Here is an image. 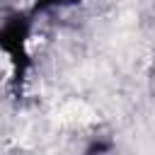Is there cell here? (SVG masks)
Returning a JSON list of instances; mask_svg holds the SVG:
<instances>
[{
	"label": "cell",
	"instance_id": "6da1fadb",
	"mask_svg": "<svg viewBox=\"0 0 155 155\" xmlns=\"http://www.w3.org/2000/svg\"><path fill=\"white\" fill-rule=\"evenodd\" d=\"M29 29H31V19L27 15H12L0 27V51H5L10 56L17 80H22L29 68V53H27Z\"/></svg>",
	"mask_w": 155,
	"mask_h": 155
},
{
	"label": "cell",
	"instance_id": "7a4b0ae2",
	"mask_svg": "<svg viewBox=\"0 0 155 155\" xmlns=\"http://www.w3.org/2000/svg\"><path fill=\"white\" fill-rule=\"evenodd\" d=\"M78 0H36L34 5V12H44V10H51V7H63V5H73Z\"/></svg>",
	"mask_w": 155,
	"mask_h": 155
}]
</instances>
